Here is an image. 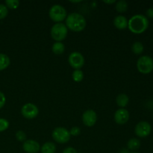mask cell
<instances>
[{
  "mask_svg": "<svg viewBox=\"0 0 153 153\" xmlns=\"http://www.w3.org/2000/svg\"><path fill=\"white\" fill-rule=\"evenodd\" d=\"M69 64L75 70H81L85 64V58L79 52H73L68 57Z\"/></svg>",
  "mask_w": 153,
  "mask_h": 153,
  "instance_id": "obj_7",
  "label": "cell"
},
{
  "mask_svg": "<svg viewBox=\"0 0 153 153\" xmlns=\"http://www.w3.org/2000/svg\"><path fill=\"white\" fill-rule=\"evenodd\" d=\"M5 5L7 8L16 9L19 5V1L18 0H6Z\"/></svg>",
  "mask_w": 153,
  "mask_h": 153,
  "instance_id": "obj_22",
  "label": "cell"
},
{
  "mask_svg": "<svg viewBox=\"0 0 153 153\" xmlns=\"http://www.w3.org/2000/svg\"><path fill=\"white\" fill-rule=\"evenodd\" d=\"M52 136L53 140L60 144L67 143L70 140V131L64 127H57L52 131Z\"/></svg>",
  "mask_w": 153,
  "mask_h": 153,
  "instance_id": "obj_6",
  "label": "cell"
},
{
  "mask_svg": "<svg viewBox=\"0 0 153 153\" xmlns=\"http://www.w3.org/2000/svg\"><path fill=\"white\" fill-rule=\"evenodd\" d=\"M8 9L6 7L5 4H0V19H3L7 16Z\"/></svg>",
  "mask_w": 153,
  "mask_h": 153,
  "instance_id": "obj_23",
  "label": "cell"
},
{
  "mask_svg": "<svg viewBox=\"0 0 153 153\" xmlns=\"http://www.w3.org/2000/svg\"><path fill=\"white\" fill-rule=\"evenodd\" d=\"M67 34H68V28L63 22L54 24L51 28V37L56 42L63 41L67 37Z\"/></svg>",
  "mask_w": 153,
  "mask_h": 153,
  "instance_id": "obj_3",
  "label": "cell"
},
{
  "mask_svg": "<svg viewBox=\"0 0 153 153\" xmlns=\"http://www.w3.org/2000/svg\"><path fill=\"white\" fill-rule=\"evenodd\" d=\"M115 8H116V10L118 13H125L128 10V3L125 0H120V1H116Z\"/></svg>",
  "mask_w": 153,
  "mask_h": 153,
  "instance_id": "obj_19",
  "label": "cell"
},
{
  "mask_svg": "<svg viewBox=\"0 0 153 153\" xmlns=\"http://www.w3.org/2000/svg\"><path fill=\"white\" fill-rule=\"evenodd\" d=\"M143 49H144V46H143V43L139 41L134 42L132 44V46H131V51L135 55H140V54H142L143 52Z\"/></svg>",
  "mask_w": 153,
  "mask_h": 153,
  "instance_id": "obj_20",
  "label": "cell"
},
{
  "mask_svg": "<svg viewBox=\"0 0 153 153\" xmlns=\"http://www.w3.org/2000/svg\"><path fill=\"white\" fill-rule=\"evenodd\" d=\"M72 77L74 82H80L84 79V73L81 70H75L72 74Z\"/></svg>",
  "mask_w": 153,
  "mask_h": 153,
  "instance_id": "obj_21",
  "label": "cell"
},
{
  "mask_svg": "<svg viewBox=\"0 0 153 153\" xmlns=\"http://www.w3.org/2000/svg\"><path fill=\"white\" fill-rule=\"evenodd\" d=\"M10 64V59L7 55L0 53V71L5 70L9 67Z\"/></svg>",
  "mask_w": 153,
  "mask_h": 153,
  "instance_id": "obj_16",
  "label": "cell"
},
{
  "mask_svg": "<svg viewBox=\"0 0 153 153\" xmlns=\"http://www.w3.org/2000/svg\"><path fill=\"white\" fill-rule=\"evenodd\" d=\"M9 127V122L4 118H0V132L4 131Z\"/></svg>",
  "mask_w": 153,
  "mask_h": 153,
  "instance_id": "obj_25",
  "label": "cell"
},
{
  "mask_svg": "<svg viewBox=\"0 0 153 153\" xmlns=\"http://www.w3.org/2000/svg\"><path fill=\"white\" fill-rule=\"evenodd\" d=\"M6 102V97L2 92L0 91V109L4 107Z\"/></svg>",
  "mask_w": 153,
  "mask_h": 153,
  "instance_id": "obj_27",
  "label": "cell"
},
{
  "mask_svg": "<svg viewBox=\"0 0 153 153\" xmlns=\"http://www.w3.org/2000/svg\"><path fill=\"white\" fill-rule=\"evenodd\" d=\"M22 149L26 153H37L40 150V146L36 140H26L22 144Z\"/></svg>",
  "mask_w": 153,
  "mask_h": 153,
  "instance_id": "obj_12",
  "label": "cell"
},
{
  "mask_svg": "<svg viewBox=\"0 0 153 153\" xmlns=\"http://www.w3.org/2000/svg\"><path fill=\"white\" fill-rule=\"evenodd\" d=\"M128 153H139V152H128Z\"/></svg>",
  "mask_w": 153,
  "mask_h": 153,
  "instance_id": "obj_32",
  "label": "cell"
},
{
  "mask_svg": "<svg viewBox=\"0 0 153 153\" xmlns=\"http://www.w3.org/2000/svg\"><path fill=\"white\" fill-rule=\"evenodd\" d=\"M49 18L56 23L61 22L67 18V10L61 4H54L49 11Z\"/></svg>",
  "mask_w": 153,
  "mask_h": 153,
  "instance_id": "obj_4",
  "label": "cell"
},
{
  "mask_svg": "<svg viewBox=\"0 0 153 153\" xmlns=\"http://www.w3.org/2000/svg\"><path fill=\"white\" fill-rule=\"evenodd\" d=\"M152 131V126L146 121L139 122L134 128V133L139 137H146L150 134Z\"/></svg>",
  "mask_w": 153,
  "mask_h": 153,
  "instance_id": "obj_9",
  "label": "cell"
},
{
  "mask_svg": "<svg viewBox=\"0 0 153 153\" xmlns=\"http://www.w3.org/2000/svg\"><path fill=\"white\" fill-rule=\"evenodd\" d=\"M146 16L150 19H153V7H150L146 10Z\"/></svg>",
  "mask_w": 153,
  "mask_h": 153,
  "instance_id": "obj_29",
  "label": "cell"
},
{
  "mask_svg": "<svg viewBox=\"0 0 153 153\" xmlns=\"http://www.w3.org/2000/svg\"><path fill=\"white\" fill-rule=\"evenodd\" d=\"M137 68L142 74H149L153 70V59L148 55L140 57L137 61Z\"/></svg>",
  "mask_w": 153,
  "mask_h": 153,
  "instance_id": "obj_5",
  "label": "cell"
},
{
  "mask_svg": "<svg viewBox=\"0 0 153 153\" xmlns=\"http://www.w3.org/2000/svg\"><path fill=\"white\" fill-rule=\"evenodd\" d=\"M41 153H55L56 152V146L52 142H46L40 148Z\"/></svg>",
  "mask_w": 153,
  "mask_h": 153,
  "instance_id": "obj_15",
  "label": "cell"
},
{
  "mask_svg": "<svg viewBox=\"0 0 153 153\" xmlns=\"http://www.w3.org/2000/svg\"><path fill=\"white\" fill-rule=\"evenodd\" d=\"M103 2L105 3V4H114V3H116L115 0H110V1H103Z\"/></svg>",
  "mask_w": 153,
  "mask_h": 153,
  "instance_id": "obj_30",
  "label": "cell"
},
{
  "mask_svg": "<svg viewBox=\"0 0 153 153\" xmlns=\"http://www.w3.org/2000/svg\"><path fill=\"white\" fill-rule=\"evenodd\" d=\"M140 144L141 143H140V140L139 139L133 137V138L129 139L128 141L127 142V147L129 150L135 151L140 147Z\"/></svg>",
  "mask_w": 153,
  "mask_h": 153,
  "instance_id": "obj_17",
  "label": "cell"
},
{
  "mask_svg": "<svg viewBox=\"0 0 153 153\" xmlns=\"http://www.w3.org/2000/svg\"><path fill=\"white\" fill-rule=\"evenodd\" d=\"M149 27V19L143 14H135L128 20V28L134 34H142Z\"/></svg>",
  "mask_w": 153,
  "mask_h": 153,
  "instance_id": "obj_1",
  "label": "cell"
},
{
  "mask_svg": "<svg viewBox=\"0 0 153 153\" xmlns=\"http://www.w3.org/2000/svg\"><path fill=\"white\" fill-rule=\"evenodd\" d=\"M21 114L28 120H32L37 117L39 114V109L36 105L28 102L24 105L21 108Z\"/></svg>",
  "mask_w": 153,
  "mask_h": 153,
  "instance_id": "obj_8",
  "label": "cell"
},
{
  "mask_svg": "<svg viewBox=\"0 0 153 153\" xmlns=\"http://www.w3.org/2000/svg\"><path fill=\"white\" fill-rule=\"evenodd\" d=\"M52 50L55 55H62L65 51V46L62 42H55L52 45Z\"/></svg>",
  "mask_w": 153,
  "mask_h": 153,
  "instance_id": "obj_18",
  "label": "cell"
},
{
  "mask_svg": "<svg viewBox=\"0 0 153 153\" xmlns=\"http://www.w3.org/2000/svg\"><path fill=\"white\" fill-rule=\"evenodd\" d=\"M15 137H16V140L20 142H25L26 140V134L22 130H19L16 131Z\"/></svg>",
  "mask_w": 153,
  "mask_h": 153,
  "instance_id": "obj_24",
  "label": "cell"
},
{
  "mask_svg": "<svg viewBox=\"0 0 153 153\" xmlns=\"http://www.w3.org/2000/svg\"><path fill=\"white\" fill-rule=\"evenodd\" d=\"M65 25L67 28L75 32H80L85 28L87 21L85 16L79 13H71L67 15L65 19Z\"/></svg>",
  "mask_w": 153,
  "mask_h": 153,
  "instance_id": "obj_2",
  "label": "cell"
},
{
  "mask_svg": "<svg viewBox=\"0 0 153 153\" xmlns=\"http://www.w3.org/2000/svg\"><path fill=\"white\" fill-rule=\"evenodd\" d=\"M129 102V98L126 94H120L117 97L116 103L120 108H125Z\"/></svg>",
  "mask_w": 153,
  "mask_h": 153,
  "instance_id": "obj_14",
  "label": "cell"
},
{
  "mask_svg": "<svg viewBox=\"0 0 153 153\" xmlns=\"http://www.w3.org/2000/svg\"><path fill=\"white\" fill-rule=\"evenodd\" d=\"M62 153H77V151H76V149L75 148L69 146V147L65 148Z\"/></svg>",
  "mask_w": 153,
  "mask_h": 153,
  "instance_id": "obj_28",
  "label": "cell"
},
{
  "mask_svg": "<svg viewBox=\"0 0 153 153\" xmlns=\"http://www.w3.org/2000/svg\"><path fill=\"white\" fill-rule=\"evenodd\" d=\"M70 2H73V3H77V2H81V1H70Z\"/></svg>",
  "mask_w": 153,
  "mask_h": 153,
  "instance_id": "obj_31",
  "label": "cell"
},
{
  "mask_svg": "<svg viewBox=\"0 0 153 153\" xmlns=\"http://www.w3.org/2000/svg\"><path fill=\"white\" fill-rule=\"evenodd\" d=\"M114 25L117 29L124 30L128 28V19L123 15H118L114 19Z\"/></svg>",
  "mask_w": 153,
  "mask_h": 153,
  "instance_id": "obj_13",
  "label": "cell"
},
{
  "mask_svg": "<svg viewBox=\"0 0 153 153\" xmlns=\"http://www.w3.org/2000/svg\"><path fill=\"white\" fill-rule=\"evenodd\" d=\"M80 133H81V129L78 126H73L70 131V135L72 136H78L80 134Z\"/></svg>",
  "mask_w": 153,
  "mask_h": 153,
  "instance_id": "obj_26",
  "label": "cell"
},
{
  "mask_svg": "<svg viewBox=\"0 0 153 153\" xmlns=\"http://www.w3.org/2000/svg\"><path fill=\"white\" fill-rule=\"evenodd\" d=\"M82 120L84 125L88 127H92L97 123V114L95 111L92 110V109H88L83 113Z\"/></svg>",
  "mask_w": 153,
  "mask_h": 153,
  "instance_id": "obj_10",
  "label": "cell"
},
{
  "mask_svg": "<svg viewBox=\"0 0 153 153\" xmlns=\"http://www.w3.org/2000/svg\"><path fill=\"white\" fill-rule=\"evenodd\" d=\"M114 120L119 125L126 123L129 120V112L126 108H119L114 113Z\"/></svg>",
  "mask_w": 153,
  "mask_h": 153,
  "instance_id": "obj_11",
  "label": "cell"
}]
</instances>
